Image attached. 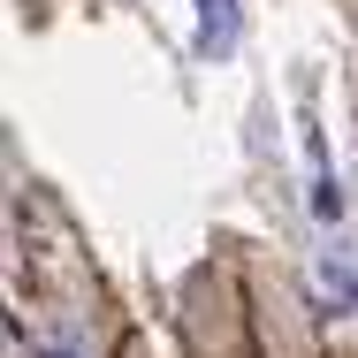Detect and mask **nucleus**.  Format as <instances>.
<instances>
[{
	"mask_svg": "<svg viewBox=\"0 0 358 358\" xmlns=\"http://www.w3.org/2000/svg\"><path fill=\"white\" fill-rule=\"evenodd\" d=\"M15 358H107V351H99V343L84 336V328H69V320H62V328L31 336V351H15Z\"/></svg>",
	"mask_w": 358,
	"mask_h": 358,
	"instance_id": "1",
	"label": "nucleus"
},
{
	"mask_svg": "<svg viewBox=\"0 0 358 358\" xmlns=\"http://www.w3.org/2000/svg\"><path fill=\"white\" fill-rule=\"evenodd\" d=\"M206 38H221V46H229V0H206Z\"/></svg>",
	"mask_w": 358,
	"mask_h": 358,
	"instance_id": "2",
	"label": "nucleus"
},
{
	"mask_svg": "<svg viewBox=\"0 0 358 358\" xmlns=\"http://www.w3.org/2000/svg\"><path fill=\"white\" fill-rule=\"evenodd\" d=\"M122 358H152V343H130V351H122Z\"/></svg>",
	"mask_w": 358,
	"mask_h": 358,
	"instance_id": "3",
	"label": "nucleus"
}]
</instances>
